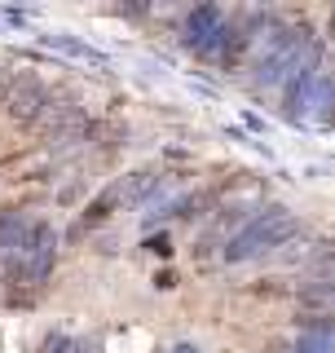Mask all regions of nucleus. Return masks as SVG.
Instances as JSON below:
<instances>
[{
  "mask_svg": "<svg viewBox=\"0 0 335 353\" xmlns=\"http://www.w3.org/2000/svg\"><path fill=\"white\" fill-rule=\"evenodd\" d=\"M44 353H93L84 345V340H71L66 331H53L49 340H44Z\"/></svg>",
  "mask_w": 335,
  "mask_h": 353,
  "instance_id": "nucleus-7",
  "label": "nucleus"
},
{
  "mask_svg": "<svg viewBox=\"0 0 335 353\" xmlns=\"http://www.w3.org/2000/svg\"><path fill=\"white\" fill-rule=\"evenodd\" d=\"M44 44L49 49H62V53H71V58H80V62H93V66H110V58L102 49H93V44H84V40H75V36H66V31H53V36H44Z\"/></svg>",
  "mask_w": 335,
  "mask_h": 353,
  "instance_id": "nucleus-5",
  "label": "nucleus"
},
{
  "mask_svg": "<svg viewBox=\"0 0 335 353\" xmlns=\"http://www.w3.org/2000/svg\"><path fill=\"white\" fill-rule=\"evenodd\" d=\"M146 252H159V256H168V252H172V248H168V234H159V239H146Z\"/></svg>",
  "mask_w": 335,
  "mask_h": 353,
  "instance_id": "nucleus-8",
  "label": "nucleus"
},
{
  "mask_svg": "<svg viewBox=\"0 0 335 353\" xmlns=\"http://www.w3.org/2000/svg\"><path fill=\"white\" fill-rule=\"evenodd\" d=\"M27 225H31V221H22L18 212L0 216V252H5V256H9V252H14L18 243H22V234H27Z\"/></svg>",
  "mask_w": 335,
  "mask_h": 353,
  "instance_id": "nucleus-6",
  "label": "nucleus"
},
{
  "mask_svg": "<svg viewBox=\"0 0 335 353\" xmlns=\"http://www.w3.org/2000/svg\"><path fill=\"white\" fill-rule=\"evenodd\" d=\"M49 88H44L36 75H9L5 88H0V106H5L9 119H18V124H40L44 106H49Z\"/></svg>",
  "mask_w": 335,
  "mask_h": 353,
  "instance_id": "nucleus-3",
  "label": "nucleus"
},
{
  "mask_svg": "<svg viewBox=\"0 0 335 353\" xmlns=\"http://www.w3.org/2000/svg\"><path fill=\"white\" fill-rule=\"evenodd\" d=\"M230 36H234V31L225 27L221 9H212V5L194 9V14H190V22H185V44H190L194 53H225V49H230Z\"/></svg>",
  "mask_w": 335,
  "mask_h": 353,
  "instance_id": "nucleus-4",
  "label": "nucleus"
},
{
  "mask_svg": "<svg viewBox=\"0 0 335 353\" xmlns=\"http://www.w3.org/2000/svg\"><path fill=\"white\" fill-rule=\"evenodd\" d=\"M296 234H300V221L287 212V208L274 203V208H265V212H256L247 225L225 243V261L230 265H243V261H252V256H265V252L283 248V243L296 239Z\"/></svg>",
  "mask_w": 335,
  "mask_h": 353,
  "instance_id": "nucleus-1",
  "label": "nucleus"
},
{
  "mask_svg": "<svg viewBox=\"0 0 335 353\" xmlns=\"http://www.w3.org/2000/svg\"><path fill=\"white\" fill-rule=\"evenodd\" d=\"M163 353H203L199 345H172V349H163Z\"/></svg>",
  "mask_w": 335,
  "mask_h": 353,
  "instance_id": "nucleus-9",
  "label": "nucleus"
},
{
  "mask_svg": "<svg viewBox=\"0 0 335 353\" xmlns=\"http://www.w3.org/2000/svg\"><path fill=\"white\" fill-rule=\"evenodd\" d=\"M53 261H58V234H53V225L49 221H31L22 243L9 252V274L22 283H44L53 274Z\"/></svg>",
  "mask_w": 335,
  "mask_h": 353,
  "instance_id": "nucleus-2",
  "label": "nucleus"
}]
</instances>
